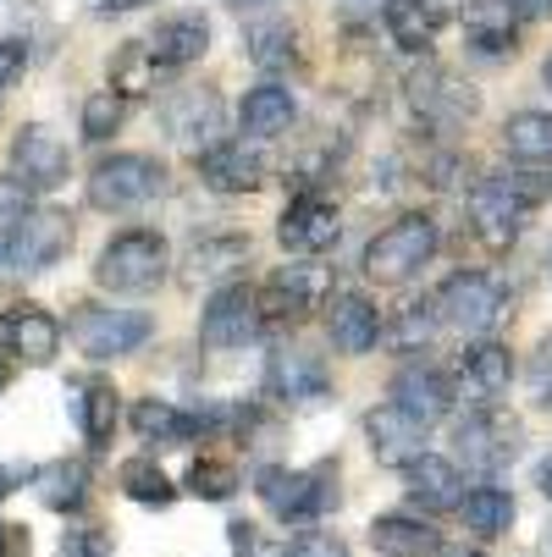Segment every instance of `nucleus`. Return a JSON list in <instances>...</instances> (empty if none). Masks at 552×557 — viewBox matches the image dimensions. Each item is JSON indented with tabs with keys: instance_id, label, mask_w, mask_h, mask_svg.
I'll return each instance as SVG.
<instances>
[{
	"instance_id": "f257e3e1",
	"label": "nucleus",
	"mask_w": 552,
	"mask_h": 557,
	"mask_svg": "<svg viewBox=\"0 0 552 557\" xmlns=\"http://www.w3.org/2000/svg\"><path fill=\"white\" fill-rule=\"evenodd\" d=\"M255 497L282 524H315V519H327L338 508V463L332 458L309 463V469L271 463V469L255 474Z\"/></svg>"
},
{
	"instance_id": "f03ea898",
	"label": "nucleus",
	"mask_w": 552,
	"mask_h": 557,
	"mask_svg": "<svg viewBox=\"0 0 552 557\" xmlns=\"http://www.w3.org/2000/svg\"><path fill=\"white\" fill-rule=\"evenodd\" d=\"M437 221L426 215V210H409V215H398L392 226H381L370 244H365V276L376 282V287H398V282H409V276H420L426 265H431V255H437Z\"/></svg>"
},
{
	"instance_id": "7ed1b4c3",
	"label": "nucleus",
	"mask_w": 552,
	"mask_h": 557,
	"mask_svg": "<svg viewBox=\"0 0 552 557\" xmlns=\"http://www.w3.org/2000/svg\"><path fill=\"white\" fill-rule=\"evenodd\" d=\"M536 205H541V188L530 177H481L469 188V226H476L481 249L492 255L514 249V237L525 232Z\"/></svg>"
},
{
	"instance_id": "20e7f679",
	"label": "nucleus",
	"mask_w": 552,
	"mask_h": 557,
	"mask_svg": "<svg viewBox=\"0 0 552 557\" xmlns=\"http://www.w3.org/2000/svg\"><path fill=\"white\" fill-rule=\"evenodd\" d=\"M66 249H72V215L66 210H50V205H34V210H23L7 232H0V271L39 276Z\"/></svg>"
},
{
	"instance_id": "39448f33",
	"label": "nucleus",
	"mask_w": 552,
	"mask_h": 557,
	"mask_svg": "<svg viewBox=\"0 0 552 557\" xmlns=\"http://www.w3.org/2000/svg\"><path fill=\"white\" fill-rule=\"evenodd\" d=\"M167 260H172V255H167V237L133 226V232L111 237V244L100 249L95 282H100L106 293H149L155 282L167 276Z\"/></svg>"
},
{
	"instance_id": "423d86ee",
	"label": "nucleus",
	"mask_w": 552,
	"mask_h": 557,
	"mask_svg": "<svg viewBox=\"0 0 552 557\" xmlns=\"http://www.w3.org/2000/svg\"><path fill=\"white\" fill-rule=\"evenodd\" d=\"M431 309H437L442 326H458V332H469V337H487L503 314H508V293H503V282L487 276V271H458V276L442 282V293L431 298Z\"/></svg>"
},
{
	"instance_id": "0eeeda50",
	"label": "nucleus",
	"mask_w": 552,
	"mask_h": 557,
	"mask_svg": "<svg viewBox=\"0 0 552 557\" xmlns=\"http://www.w3.org/2000/svg\"><path fill=\"white\" fill-rule=\"evenodd\" d=\"M149 337H155V321L144 309H95V304L72 309V343L95 364H111V359L144 348Z\"/></svg>"
},
{
	"instance_id": "6e6552de",
	"label": "nucleus",
	"mask_w": 552,
	"mask_h": 557,
	"mask_svg": "<svg viewBox=\"0 0 552 557\" xmlns=\"http://www.w3.org/2000/svg\"><path fill=\"white\" fill-rule=\"evenodd\" d=\"M453 447H458V463L476 469L481 481H498V474L519 458V425L492 404V409H469L458 425H453Z\"/></svg>"
},
{
	"instance_id": "1a4fd4ad",
	"label": "nucleus",
	"mask_w": 552,
	"mask_h": 557,
	"mask_svg": "<svg viewBox=\"0 0 552 557\" xmlns=\"http://www.w3.org/2000/svg\"><path fill=\"white\" fill-rule=\"evenodd\" d=\"M167 188V166L155 154H111L89 172V205L95 210H138Z\"/></svg>"
},
{
	"instance_id": "9d476101",
	"label": "nucleus",
	"mask_w": 552,
	"mask_h": 557,
	"mask_svg": "<svg viewBox=\"0 0 552 557\" xmlns=\"http://www.w3.org/2000/svg\"><path fill=\"white\" fill-rule=\"evenodd\" d=\"M332 298V276L327 265H282L260 293H255V314L260 326H293L304 314H315Z\"/></svg>"
},
{
	"instance_id": "9b49d317",
	"label": "nucleus",
	"mask_w": 552,
	"mask_h": 557,
	"mask_svg": "<svg viewBox=\"0 0 552 557\" xmlns=\"http://www.w3.org/2000/svg\"><path fill=\"white\" fill-rule=\"evenodd\" d=\"M66 166H72V154H66V138L45 122H28L12 133V183H23L28 194H50L66 183Z\"/></svg>"
},
{
	"instance_id": "f8f14e48",
	"label": "nucleus",
	"mask_w": 552,
	"mask_h": 557,
	"mask_svg": "<svg viewBox=\"0 0 552 557\" xmlns=\"http://www.w3.org/2000/svg\"><path fill=\"white\" fill-rule=\"evenodd\" d=\"M277 237H282L287 255H327V249H338V237H343L338 205L321 199V194H298V199L282 210Z\"/></svg>"
},
{
	"instance_id": "ddd939ff",
	"label": "nucleus",
	"mask_w": 552,
	"mask_h": 557,
	"mask_svg": "<svg viewBox=\"0 0 552 557\" xmlns=\"http://www.w3.org/2000/svg\"><path fill=\"white\" fill-rule=\"evenodd\" d=\"M161 116H167V133L194 154V161H199L205 149L221 144V127H226V111H221L216 89H177Z\"/></svg>"
},
{
	"instance_id": "4468645a",
	"label": "nucleus",
	"mask_w": 552,
	"mask_h": 557,
	"mask_svg": "<svg viewBox=\"0 0 552 557\" xmlns=\"http://www.w3.org/2000/svg\"><path fill=\"white\" fill-rule=\"evenodd\" d=\"M0 348L23 364H50L61 354V321L39 304H12L0 309Z\"/></svg>"
},
{
	"instance_id": "2eb2a0df",
	"label": "nucleus",
	"mask_w": 552,
	"mask_h": 557,
	"mask_svg": "<svg viewBox=\"0 0 552 557\" xmlns=\"http://www.w3.org/2000/svg\"><path fill=\"white\" fill-rule=\"evenodd\" d=\"M255 332H260L255 293L249 287H216L205 314H199V343L205 348H244Z\"/></svg>"
},
{
	"instance_id": "dca6fc26",
	"label": "nucleus",
	"mask_w": 552,
	"mask_h": 557,
	"mask_svg": "<svg viewBox=\"0 0 552 557\" xmlns=\"http://www.w3.org/2000/svg\"><path fill=\"white\" fill-rule=\"evenodd\" d=\"M392 409L409 414L420 431H431L437 420L453 414V386H447L442 370H431V364H409V370L392 375Z\"/></svg>"
},
{
	"instance_id": "f3484780",
	"label": "nucleus",
	"mask_w": 552,
	"mask_h": 557,
	"mask_svg": "<svg viewBox=\"0 0 552 557\" xmlns=\"http://www.w3.org/2000/svg\"><path fill=\"white\" fill-rule=\"evenodd\" d=\"M199 183L205 188H216V194H255V188H266V161H260V149L255 144H216V149H205L199 154Z\"/></svg>"
},
{
	"instance_id": "a211bd4d",
	"label": "nucleus",
	"mask_w": 552,
	"mask_h": 557,
	"mask_svg": "<svg viewBox=\"0 0 552 557\" xmlns=\"http://www.w3.org/2000/svg\"><path fill=\"white\" fill-rule=\"evenodd\" d=\"M508 381H514V354H508V343L481 337L476 348H464V359H458V386H464V397H469L476 409H492L498 397L508 392Z\"/></svg>"
},
{
	"instance_id": "6ab92c4d",
	"label": "nucleus",
	"mask_w": 552,
	"mask_h": 557,
	"mask_svg": "<svg viewBox=\"0 0 552 557\" xmlns=\"http://www.w3.org/2000/svg\"><path fill=\"white\" fill-rule=\"evenodd\" d=\"M409 106H415L426 122H464V116L481 111V95L469 89V84H458L453 72L426 66V72L409 77Z\"/></svg>"
},
{
	"instance_id": "aec40b11",
	"label": "nucleus",
	"mask_w": 552,
	"mask_h": 557,
	"mask_svg": "<svg viewBox=\"0 0 552 557\" xmlns=\"http://www.w3.org/2000/svg\"><path fill=\"white\" fill-rule=\"evenodd\" d=\"M266 386L277 404H315V397L332 392V370H327V359H315L304 348H282V354H271Z\"/></svg>"
},
{
	"instance_id": "412c9836",
	"label": "nucleus",
	"mask_w": 552,
	"mask_h": 557,
	"mask_svg": "<svg viewBox=\"0 0 552 557\" xmlns=\"http://www.w3.org/2000/svg\"><path fill=\"white\" fill-rule=\"evenodd\" d=\"M144 50H149V61H155V72H183V66H194L205 50H210V23L199 17V12H183V17H167L161 28H155L149 39H144Z\"/></svg>"
},
{
	"instance_id": "4be33fe9",
	"label": "nucleus",
	"mask_w": 552,
	"mask_h": 557,
	"mask_svg": "<svg viewBox=\"0 0 552 557\" xmlns=\"http://www.w3.org/2000/svg\"><path fill=\"white\" fill-rule=\"evenodd\" d=\"M365 442H370L376 463H387V469H409L426 453V431L409 414H398L392 404H381V409L365 414Z\"/></svg>"
},
{
	"instance_id": "5701e85b",
	"label": "nucleus",
	"mask_w": 552,
	"mask_h": 557,
	"mask_svg": "<svg viewBox=\"0 0 552 557\" xmlns=\"http://www.w3.org/2000/svg\"><path fill=\"white\" fill-rule=\"evenodd\" d=\"M327 332H332V343L343 354H370L387 337V321H381V309L365 293H338L327 304Z\"/></svg>"
},
{
	"instance_id": "b1692460",
	"label": "nucleus",
	"mask_w": 552,
	"mask_h": 557,
	"mask_svg": "<svg viewBox=\"0 0 552 557\" xmlns=\"http://www.w3.org/2000/svg\"><path fill=\"white\" fill-rule=\"evenodd\" d=\"M409 503L426 508V513H458L464 503V474L453 458H437V453H420L409 469Z\"/></svg>"
},
{
	"instance_id": "393cba45",
	"label": "nucleus",
	"mask_w": 552,
	"mask_h": 557,
	"mask_svg": "<svg viewBox=\"0 0 552 557\" xmlns=\"http://www.w3.org/2000/svg\"><path fill=\"white\" fill-rule=\"evenodd\" d=\"M66 404H72V420H77V431H84V442L100 453L116 431V386L106 375L66 381Z\"/></svg>"
},
{
	"instance_id": "a878e982",
	"label": "nucleus",
	"mask_w": 552,
	"mask_h": 557,
	"mask_svg": "<svg viewBox=\"0 0 552 557\" xmlns=\"http://www.w3.org/2000/svg\"><path fill=\"white\" fill-rule=\"evenodd\" d=\"M28 486L39 492L45 508L77 513V508L89 503V463H84V458H50V463H39V469L28 474Z\"/></svg>"
},
{
	"instance_id": "bb28decb",
	"label": "nucleus",
	"mask_w": 552,
	"mask_h": 557,
	"mask_svg": "<svg viewBox=\"0 0 552 557\" xmlns=\"http://www.w3.org/2000/svg\"><path fill=\"white\" fill-rule=\"evenodd\" d=\"M464 39L481 55H514L519 45V17L508 12V0H469L464 7Z\"/></svg>"
},
{
	"instance_id": "cd10ccee",
	"label": "nucleus",
	"mask_w": 552,
	"mask_h": 557,
	"mask_svg": "<svg viewBox=\"0 0 552 557\" xmlns=\"http://www.w3.org/2000/svg\"><path fill=\"white\" fill-rule=\"evenodd\" d=\"M293 116H298V100L287 95V84H260V89L244 95L238 127H244V138L260 144V138H282L293 127Z\"/></svg>"
},
{
	"instance_id": "c85d7f7f",
	"label": "nucleus",
	"mask_w": 552,
	"mask_h": 557,
	"mask_svg": "<svg viewBox=\"0 0 552 557\" xmlns=\"http://www.w3.org/2000/svg\"><path fill=\"white\" fill-rule=\"evenodd\" d=\"M133 431H138L144 442H155V447H177V442L205 436L199 414L167 404V397H138V404H133Z\"/></svg>"
},
{
	"instance_id": "c756f323",
	"label": "nucleus",
	"mask_w": 552,
	"mask_h": 557,
	"mask_svg": "<svg viewBox=\"0 0 552 557\" xmlns=\"http://www.w3.org/2000/svg\"><path fill=\"white\" fill-rule=\"evenodd\" d=\"M370 546L381 557H442V535L426 519H409V513H381L370 524Z\"/></svg>"
},
{
	"instance_id": "7c9ffc66",
	"label": "nucleus",
	"mask_w": 552,
	"mask_h": 557,
	"mask_svg": "<svg viewBox=\"0 0 552 557\" xmlns=\"http://www.w3.org/2000/svg\"><path fill=\"white\" fill-rule=\"evenodd\" d=\"M458 513H464V530H469V535L498 541V535L514 530V492L498 486V481H481V486H469V492H464Z\"/></svg>"
},
{
	"instance_id": "2f4dec72",
	"label": "nucleus",
	"mask_w": 552,
	"mask_h": 557,
	"mask_svg": "<svg viewBox=\"0 0 552 557\" xmlns=\"http://www.w3.org/2000/svg\"><path fill=\"white\" fill-rule=\"evenodd\" d=\"M381 17H387L392 45L409 50V55H426V50H431V39H437V28H442L437 0H387Z\"/></svg>"
},
{
	"instance_id": "473e14b6",
	"label": "nucleus",
	"mask_w": 552,
	"mask_h": 557,
	"mask_svg": "<svg viewBox=\"0 0 552 557\" xmlns=\"http://www.w3.org/2000/svg\"><path fill=\"white\" fill-rule=\"evenodd\" d=\"M244 260H249V237H238V232H210V237H199V244L188 249L183 271H188V282H221V276H232V271H244Z\"/></svg>"
},
{
	"instance_id": "72a5a7b5",
	"label": "nucleus",
	"mask_w": 552,
	"mask_h": 557,
	"mask_svg": "<svg viewBox=\"0 0 552 557\" xmlns=\"http://www.w3.org/2000/svg\"><path fill=\"white\" fill-rule=\"evenodd\" d=\"M503 149L514 166H552V111H519L503 122Z\"/></svg>"
},
{
	"instance_id": "f704fd0d",
	"label": "nucleus",
	"mask_w": 552,
	"mask_h": 557,
	"mask_svg": "<svg viewBox=\"0 0 552 557\" xmlns=\"http://www.w3.org/2000/svg\"><path fill=\"white\" fill-rule=\"evenodd\" d=\"M116 486H122V497L138 503V508H172V503H177L172 474L155 463L149 453H138V458H127V463L116 469Z\"/></svg>"
},
{
	"instance_id": "c9c22d12",
	"label": "nucleus",
	"mask_w": 552,
	"mask_h": 557,
	"mask_svg": "<svg viewBox=\"0 0 552 557\" xmlns=\"http://www.w3.org/2000/svg\"><path fill=\"white\" fill-rule=\"evenodd\" d=\"M244 50L260 72H282V66L298 61V34H293L287 17H260V23L244 28Z\"/></svg>"
},
{
	"instance_id": "e433bc0d",
	"label": "nucleus",
	"mask_w": 552,
	"mask_h": 557,
	"mask_svg": "<svg viewBox=\"0 0 552 557\" xmlns=\"http://www.w3.org/2000/svg\"><path fill=\"white\" fill-rule=\"evenodd\" d=\"M155 84H161V72H155L144 39H133V45H122V50L111 55V95L127 100V95H149Z\"/></svg>"
},
{
	"instance_id": "4c0bfd02",
	"label": "nucleus",
	"mask_w": 552,
	"mask_h": 557,
	"mask_svg": "<svg viewBox=\"0 0 552 557\" xmlns=\"http://www.w3.org/2000/svg\"><path fill=\"white\" fill-rule=\"evenodd\" d=\"M232 492H238V463H232V458L199 453V458L188 463V497H199V503H226Z\"/></svg>"
},
{
	"instance_id": "58836bf2",
	"label": "nucleus",
	"mask_w": 552,
	"mask_h": 557,
	"mask_svg": "<svg viewBox=\"0 0 552 557\" xmlns=\"http://www.w3.org/2000/svg\"><path fill=\"white\" fill-rule=\"evenodd\" d=\"M122 116H127V100H122V95H111V89L89 95V100H84V138H89V144H106V138L122 127Z\"/></svg>"
},
{
	"instance_id": "ea45409f",
	"label": "nucleus",
	"mask_w": 552,
	"mask_h": 557,
	"mask_svg": "<svg viewBox=\"0 0 552 557\" xmlns=\"http://www.w3.org/2000/svg\"><path fill=\"white\" fill-rule=\"evenodd\" d=\"M437 326H442V321H437V309H431V298H420V304H409V309L398 314V321H392V343H398L404 354H409L415 343L426 348V343L437 337Z\"/></svg>"
},
{
	"instance_id": "a19ab883",
	"label": "nucleus",
	"mask_w": 552,
	"mask_h": 557,
	"mask_svg": "<svg viewBox=\"0 0 552 557\" xmlns=\"http://www.w3.org/2000/svg\"><path fill=\"white\" fill-rule=\"evenodd\" d=\"M226 541H232V557H287V541L266 535L255 519H232L226 524Z\"/></svg>"
},
{
	"instance_id": "79ce46f5",
	"label": "nucleus",
	"mask_w": 552,
	"mask_h": 557,
	"mask_svg": "<svg viewBox=\"0 0 552 557\" xmlns=\"http://www.w3.org/2000/svg\"><path fill=\"white\" fill-rule=\"evenodd\" d=\"M287 557H354L348 552V541L343 535H332V530H298L293 541H287Z\"/></svg>"
},
{
	"instance_id": "37998d69",
	"label": "nucleus",
	"mask_w": 552,
	"mask_h": 557,
	"mask_svg": "<svg viewBox=\"0 0 552 557\" xmlns=\"http://www.w3.org/2000/svg\"><path fill=\"white\" fill-rule=\"evenodd\" d=\"M525 386H530V404H536V409H552V337H547V343L530 354Z\"/></svg>"
},
{
	"instance_id": "c03bdc74",
	"label": "nucleus",
	"mask_w": 552,
	"mask_h": 557,
	"mask_svg": "<svg viewBox=\"0 0 552 557\" xmlns=\"http://www.w3.org/2000/svg\"><path fill=\"white\" fill-rule=\"evenodd\" d=\"M61 557H111V535L106 530H72V535H61Z\"/></svg>"
},
{
	"instance_id": "a18cd8bd",
	"label": "nucleus",
	"mask_w": 552,
	"mask_h": 557,
	"mask_svg": "<svg viewBox=\"0 0 552 557\" xmlns=\"http://www.w3.org/2000/svg\"><path fill=\"white\" fill-rule=\"evenodd\" d=\"M0 557H28V530L0 519Z\"/></svg>"
},
{
	"instance_id": "49530a36",
	"label": "nucleus",
	"mask_w": 552,
	"mask_h": 557,
	"mask_svg": "<svg viewBox=\"0 0 552 557\" xmlns=\"http://www.w3.org/2000/svg\"><path fill=\"white\" fill-rule=\"evenodd\" d=\"M23 61H28V55H23V45H12V39H0V89H7L12 77L23 72Z\"/></svg>"
},
{
	"instance_id": "de8ad7c7",
	"label": "nucleus",
	"mask_w": 552,
	"mask_h": 557,
	"mask_svg": "<svg viewBox=\"0 0 552 557\" xmlns=\"http://www.w3.org/2000/svg\"><path fill=\"white\" fill-rule=\"evenodd\" d=\"M508 12H514V17H547L552 0H508Z\"/></svg>"
},
{
	"instance_id": "09e8293b",
	"label": "nucleus",
	"mask_w": 552,
	"mask_h": 557,
	"mask_svg": "<svg viewBox=\"0 0 552 557\" xmlns=\"http://www.w3.org/2000/svg\"><path fill=\"white\" fill-rule=\"evenodd\" d=\"M17 481H23V474H17L12 463H0V503H7V497L17 492Z\"/></svg>"
},
{
	"instance_id": "8fccbe9b",
	"label": "nucleus",
	"mask_w": 552,
	"mask_h": 557,
	"mask_svg": "<svg viewBox=\"0 0 552 557\" xmlns=\"http://www.w3.org/2000/svg\"><path fill=\"white\" fill-rule=\"evenodd\" d=\"M536 486H541V497L552 503V453L541 458V469H536Z\"/></svg>"
},
{
	"instance_id": "3c124183",
	"label": "nucleus",
	"mask_w": 552,
	"mask_h": 557,
	"mask_svg": "<svg viewBox=\"0 0 552 557\" xmlns=\"http://www.w3.org/2000/svg\"><path fill=\"white\" fill-rule=\"evenodd\" d=\"M138 7H155V0H106V12H138Z\"/></svg>"
},
{
	"instance_id": "603ef678",
	"label": "nucleus",
	"mask_w": 552,
	"mask_h": 557,
	"mask_svg": "<svg viewBox=\"0 0 552 557\" xmlns=\"http://www.w3.org/2000/svg\"><path fill=\"white\" fill-rule=\"evenodd\" d=\"M442 557H481V552H469V546H453V552H442Z\"/></svg>"
},
{
	"instance_id": "864d4df0",
	"label": "nucleus",
	"mask_w": 552,
	"mask_h": 557,
	"mask_svg": "<svg viewBox=\"0 0 552 557\" xmlns=\"http://www.w3.org/2000/svg\"><path fill=\"white\" fill-rule=\"evenodd\" d=\"M541 77H547V89H552V55H547V66H541Z\"/></svg>"
},
{
	"instance_id": "5fc2aeb1",
	"label": "nucleus",
	"mask_w": 552,
	"mask_h": 557,
	"mask_svg": "<svg viewBox=\"0 0 552 557\" xmlns=\"http://www.w3.org/2000/svg\"><path fill=\"white\" fill-rule=\"evenodd\" d=\"M541 552H547V557H552V524H547V541H541Z\"/></svg>"
},
{
	"instance_id": "6e6d98bb",
	"label": "nucleus",
	"mask_w": 552,
	"mask_h": 557,
	"mask_svg": "<svg viewBox=\"0 0 552 557\" xmlns=\"http://www.w3.org/2000/svg\"><path fill=\"white\" fill-rule=\"evenodd\" d=\"M0 381H7V375H0Z\"/></svg>"
}]
</instances>
